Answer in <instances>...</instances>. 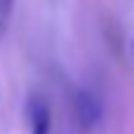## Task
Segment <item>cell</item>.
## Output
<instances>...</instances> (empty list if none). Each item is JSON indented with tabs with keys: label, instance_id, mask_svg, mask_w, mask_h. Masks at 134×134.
Masks as SVG:
<instances>
[{
	"label": "cell",
	"instance_id": "1",
	"mask_svg": "<svg viewBox=\"0 0 134 134\" xmlns=\"http://www.w3.org/2000/svg\"><path fill=\"white\" fill-rule=\"evenodd\" d=\"M73 118L80 130H92L101 120V101L90 90H75L73 92Z\"/></svg>",
	"mask_w": 134,
	"mask_h": 134
},
{
	"label": "cell",
	"instance_id": "2",
	"mask_svg": "<svg viewBox=\"0 0 134 134\" xmlns=\"http://www.w3.org/2000/svg\"><path fill=\"white\" fill-rule=\"evenodd\" d=\"M28 134H52V108L42 94H31L24 106Z\"/></svg>",
	"mask_w": 134,
	"mask_h": 134
},
{
	"label": "cell",
	"instance_id": "3",
	"mask_svg": "<svg viewBox=\"0 0 134 134\" xmlns=\"http://www.w3.org/2000/svg\"><path fill=\"white\" fill-rule=\"evenodd\" d=\"M12 12H14V0H0V40L5 38L7 28H9Z\"/></svg>",
	"mask_w": 134,
	"mask_h": 134
}]
</instances>
